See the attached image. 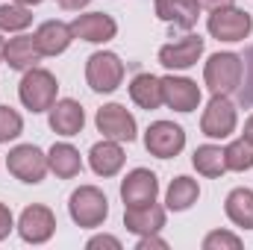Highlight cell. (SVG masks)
<instances>
[{
	"instance_id": "obj_18",
	"label": "cell",
	"mask_w": 253,
	"mask_h": 250,
	"mask_svg": "<svg viewBox=\"0 0 253 250\" xmlns=\"http://www.w3.org/2000/svg\"><path fill=\"white\" fill-rule=\"evenodd\" d=\"M124 227L135 236H150V233H159L165 227V209L159 203H150V206H132L124 209Z\"/></svg>"
},
{
	"instance_id": "obj_14",
	"label": "cell",
	"mask_w": 253,
	"mask_h": 250,
	"mask_svg": "<svg viewBox=\"0 0 253 250\" xmlns=\"http://www.w3.org/2000/svg\"><path fill=\"white\" fill-rule=\"evenodd\" d=\"M71 33H74V39H83V42H91V44H106V42L115 39L118 24L106 12H88V15H77L71 21Z\"/></svg>"
},
{
	"instance_id": "obj_10",
	"label": "cell",
	"mask_w": 253,
	"mask_h": 250,
	"mask_svg": "<svg viewBox=\"0 0 253 250\" xmlns=\"http://www.w3.org/2000/svg\"><path fill=\"white\" fill-rule=\"evenodd\" d=\"M97 129L103 132V138H112V141H135V118L129 115V109L121 103H106L97 109V118H94Z\"/></svg>"
},
{
	"instance_id": "obj_17",
	"label": "cell",
	"mask_w": 253,
	"mask_h": 250,
	"mask_svg": "<svg viewBox=\"0 0 253 250\" xmlns=\"http://www.w3.org/2000/svg\"><path fill=\"white\" fill-rule=\"evenodd\" d=\"M124 147L121 141H112V138H103L91 147L88 153V165L97 177H115L121 168H124Z\"/></svg>"
},
{
	"instance_id": "obj_23",
	"label": "cell",
	"mask_w": 253,
	"mask_h": 250,
	"mask_svg": "<svg viewBox=\"0 0 253 250\" xmlns=\"http://www.w3.org/2000/svg\"><path fill=\"white\" fill-rule=\"evenodd\" d=\"M224 212L236 227L253 230V191L251 188H233L224 200Z\"/></svg>"
},
{
	"instance_id": "obj_20",
	"label": "cell",
	"mask_w": 253,
	"mask_h": 250,
	"mask_svg": "<svg viewBox=\"0 0 253 250\" xmlns=\"http://www.w3.org/2000/svg\"><path fill=\"white\" fill-rule=\"evenodd\" d=\"M3 62L9 65L12 71H30V68H36V65L42 62V50L36 47L33 36H18V39L6 42Z\"/></svg>"
},
{
	"instance_id": "obj_6",
	"label": "cell",
	"mask_w": 253,
	"mask_h": 250,
	"mask_svg": "<svg viewBox=\"0 0 253 250\" xmlns=\"http://www.w3.org/2000/svg\"><path fill=\"white\" fill-rule=\"evenodd\" d=\"M6 168H9L12 177H18L21 183H30V186L42 183L44 174L50 171L47 153H42L36 144H18V147H12L9 156H6Z\"/></svg>"
},
{
	"instance_id": "obj_7",
	"label": "cell",
	"mask_w": 253,
	"mask_h": 250,
	"mask_svg": "<svg viewBox=\"0 0 253 250\" xmlns=\"http://www.w3.org/2000/svg\"><path fill=\"white\" fill-rule=\"evenodd\" d=\"M236 124H239L236 103L227 94H212V100L206 103L203 118H200V132L206 138H230L236 132Z\"/></svg>"
},
{
	"instance_id": "obj_32",
	"label": "cell",
	"mask_w": 253,
	"mask_h": 250,
	"mask_svg": "<svg viewBox=\"0 0 253 250\" xmlns=\"http://www.w3.org/2000/svg\"><path fill=\"white\" fill-rule=\"evenodd\" d=\"M12 227H15V221H12V209H9L6 203H0V242L12 233Z\"/></svg>"
},
{
	"instance_id": "obj_29",
	"label": "cell",
	"mask_w": 253,
	"mask_h": 250,
	"mask_svg": "<svg viewBox=\"0 0 253 250\" xmlns=\"http://www.w3.org/2000/svg\"><path fill=\"white\" fill-rule=\"evenodd\" d=\"M24 132V118L12 106H0V144H9Z\"/></svg>"
},
{
	"instance_id": "obj_11",
	"label": "cell",
	"mask_w": 253,
	"mask_h": 250,
	"mask_svg": "<svg viewBox=\"0 0 253 250\" xmlns=\"http://www.w3.org/2000/svg\"><path fill=\"white\" fill-rule=\"evenodd\" d=\"M156 194H159V180H156V174L147 171V168H135V171H129L124 180H121V200H124V209L150 206V203H156Z\"/></svg>"
},
{
	"instance_id": "obj_37",
	"label": "cell",
	"mask_w": 253,
	"mask_h": 250,
	"mask_svg": "<svg viewBox=\"0 0 253 250\" xmlns=\"http://www.w3.org/2000/svg\"><path fill=\"white\" fill-rule=\"evenodd\" d=\"M15 3H21V6H39L42 0H15Z\"/></svg>"
},
{
	"instance_id": "obj_30",
	"label": "cell",
	"mask_w": 253,
	"mask_h": 250,
	"mask_svg": "<svg viewBox=\"0 0 253 250\" xmlns=\"http://www.w3.org/2000/svg\"><path fill=\"white\" fill-rule=\"evenodd\" d=\"M242 248V239L227 233V230H215L203 239V250H239Z\"/></svg>"
},
{
	"instance_id": "obj_33",
	"label": "cell",
	"mask_w": 253,
	"mask_h": 250,
	"mask_svg": "<svg viewBox=\"0 0 253 250\" xmlns=\"http://www.w3.org/2000/svg\"><path fill=\"white\" fill-rule=\"evenodd\" d=\"M138 250H150V248H159V250H165L168 248V242L165 239H159L156 233H150V236H138V245H135Z\"/></svg>"
},
{
	"instance_id": "obj_5",
	"label": "cell",
	"mask_w": 253,
	"mask_h": 250,
	"mask_svg": "<svg viewBox=\"0 0 253 250\" xmlns=\"http://www.w3.org/2000/svg\"><path fill=\"white\" fill-rule=\"evenodd\" d=\"M206 30L218 42H245L253 30V18L239 6H221V9H212Z\"/></svg>"
},
{
	"instance_id": "obj_26",
	"label": "cell",
	"mask_w": 253,
	"mask_h": 250,
	"mask_svg": "<svg viewBox=\"0 0 253 250\" xmlns=\"http://www.w3.org/2000/svg\"><path fill=\"white\" fill-rule=\"evenodd\" d=\"M30 24H33L30 6H21V3H3L0 6V30L3 33H21Z\"/></svg>"
},
{
	"instance_id": "obj_13",
	"label": "cell",
	"mask_w": 253,
	"mask_h": 250,
	"mask_svg": "<svg viewBox=\"0 0 253 250\" xmlns=\"http://www.w3.org/2000/svg\"><path fill=\"white\" fill-rule=\"evenodd\" d=\"M200 85L189 77H162V103L174 112H194L200 106Z\"/></svg>"
},
{
	"instance_id": "obj_4",
	"label": "cell",
	"mask_w": 253,
	"mask_h": 250,
	"mask_svg": "<svg viewBox=\"0 0 253 250\" xmlns=\"http://www.w3.org/2000/svg\"><path fill=\"white\" fill-rule=\"evenodd\" d=\"M85 83L97 94H112L124 83V62L112 50H97L85 62Z\"/></svg>"
},
{
	"instance_id": "obj_22",
	"label": "cell",
	"mask_w": 253,
	"mask_h": 250,
	"mask_svg": "<svg viewBox=\"0 0 253 250\" xmlns=\"http://www.w3.org/2000/svg\"><path fill=\"white\" fill-rule=\"evenodd\" d=\"M47 165H50V171H53L59 180H71V177H77V174L83 171L80 150H77L74 144H68V141H59V144L50 147V153H47Z\"/></svg>"
},
{
	"instance_id": "obj_2",
	"label": "cell",
	"mask_w": 253,
	"mask_h": 250,
	"mask_svg": "<svg viewBox=\"0 0 253 250\" xmlns=\"http://www.w3.org/2000/svg\"><path fill=\"white\" fill-rule=\"evenodd\" d=\"M68 212H71V221L77 227L91 230L109 218V200L97 186H80L68 200Z\"/></svg>"
},
{
	"instance_id": "obj_35",
	"label": "cell",
	"mask_w": 253,
	"mask_h": 250,
	"mask_svg": "<svg viewBox=\"0 0 253 250\" xmlns=\"http://www.w3.org/2000/svg\"><path fill=\"white\" fill-rule=\"evenodd\" d=\"M197 3H200L203 9H209V12H212V9H221V6H233L236 0H197Z\"/></svg>"
},
{
	"instance_id": "obj_27",
	"label": "cell",
	"mask_w": 253,
	"mask_h": 250,
	"mask_svg": "<svg viewBox=\"0 0 253 250\" xmlns=\"http://www.w3.org/2000/svg\"><path fill=\"white\" fill-rule=\"evenodd\" d=\"M224 159H227V171H248V168H253V141H248L245 135L230 141L224 147Z\"/></svg>"
},
{
	"instance_id": "obj_34",
	"label": "cell",
	"mask_w": 253,
	"mask_h": 250,
	"mask_svg": "<svg viewBox=\"0 0 253 250\" xmlns=\"http://www.w3.org/2000/svg\"><path fill=\"white\" fill-rule=\"evenodd\" d=\"M56 3H59L62 9H68V12H80V9H83V6H88L91 0H56Z\"/></svg>"
},
{
	"instance_id": "obj_9",
	"label": "cell",
	"mask_w": 253,
	"mask_h": 250,
	"mask_svg": "<svg viewBox=\"0 0 253 250\" xmlns=\"http://www.w3.org/2000/svg\"><path fill=\"white\" fill-rule=\"evenodd\" d=\"M18 233H21V239H24L27 245H44V242H50L53 233H56V215H53L47 206L33 203V206H27V209L21 212V218H18Z\"/></svg>"
},
{
	"instance_id": "obj_15",
	"label": "cell",
	"mask_w": 253,
	"mask_h": 250,
	"mask_svg": "<svg viewBox=\"0 0 253 250\" xmlns=\"http://www.w3.org/2000/svg\"><path fill=\"white\" fill-rule=\"evenodd\" d=\"M50 129L53 132H59V135H80L83 132V126H85V112H83V106L77 103V100H71V97H62V100H56L50 109Z\"/></svg>"
},
{
	"instance_id": "obj_1",
	"label": "cell",
	"mask_w": 253,
	"mask_h": 250,
	"mask_svg": "<svg viewBox=\"0 0 253 250\" xmlns=\"http://www.w3.org/2000/svg\"><path fill=\"white\" fill-rule=\"evenodd\" d=\"M56 91H59V83L50 71L44 68H30L24 71V80L18 85V97L21 103L30 109V112H47L53 103H56Z\"/></svg>"
},
{
	"instance_id": "obj_12",
	"label": "cell",
	"mask_w": 253,
	"mask_h": 250,
	"mask_svg": "<svg viewBox=\"0 0 253 250\" xmlns=\"http://www.w3.org/2000/svg\"><path fill=\"white\" fill-rule=\"evenodd\" d=\"M200 56H203V39L197 33H189V36L159 47V65L168 71H186L191 65H197Z\"/></svg>"
},
{
	"instance_id": "obj_25",
	"label": "cell",
	"mask_w": 253,
	"mask_h": 250,
	"mask_svg": "<svg viewBox=\"0 0 253 250\" xmlns=\"http://www.w3.org/2000/svg\"><path fill=\"white\" fill-rule=\"evenodd\" d=\"M191 165L197 168V174L212 177V180L227 171V159H224V150L218 144H200L191 156Z\"/></svg>"
},
{
	"instance_id": "obj_24",
	"label": "cell",
	"mask_w": 253,
	"mask_h": 250,
	"mask_svg": "<svg viewBox=\"0 0 253 250\" xmlns=\"http://www.w3.org/2000/svg\"><path fill=\"white\" fill-rule=\"evenodd\" d=\"M197 197H200L197 180H191V177H177V180H171V186L165 191V206H168L171 212H186L189 206L197 203Z\"/></svg>"
},
{
	"instance_id": "obj_31",
	"label": "cell",
	"mask_w": 253,
	"mask_h": 250,
	"mask_svg": "<svg viewBox=\"0 0 253 250\" xmlns=\"http://www.w3.org/2000/svg\"><path fill=\"white\" fill-rule=\"evenodd\" d=\"M88 250H97V248H112V250H121V242L115 239V236H94V239H88Z\"/></svg>"
},
{
	"instance_id": "obj_16",
	"label": "cell",
	"mask_w": 253,
	"mask_h": 250,
	"mask_svg": "<svg viewBox=\"0 0 253 250\" xmlns=\"http://www.w3.org/2000/svg\"><path fill=\"white\" fill-rule=\"evenodd\" d=\"M33 39H36V47L42 50V56H59L71 47L74 33H71V24H65V21H44Z\"/></svg>"
},
{
	"instance_id": "obj_19",
	"label": "cell",
	"mask_w": 253,
	"mask_h": 250,
	"mask_svg": "<svg viewBox=\"0 0 253 250\" xmlns=\"http://www.w3.org/2000/svg\"><path fill=\"white\" fill-rule=\"evenodd\" d=\"M156 18L180 30H191L200 18V3L197 0H156Z\"/></svg>"
},
{
	"instance_id": "obj_36",
	"label": "cell",
	"mask_w": 253,
	"mask_h": 250,
	"mask_svg": "<svg viewBox=\"0 0 253 250\" xmlns=\"http://www.w3.org/2000/svg\"><path fill=\"white\" fill-rule=\"evenodd\" d=\"M245 138H248V141H253V115L245 121Z\"/></svg>"
},
{
	"instance_id": "obj_3",
	"label": "cell",
	"mask_w": 253,
	"mask_h": 250,
	"mask_svg": "<svg viewBox=\"0 0 253 250\" xmlns=\"http://www.w3.org/2000/svg\"><path fill=\"white\" fill-rule=\"evenodd\" d=\"M242 56L239 53H212L203 68V83L212 94H233L242 85Z\"/></svg>"
},
{
	"instance_id": "obj_38",
	"label": "cell",
	"mask_w": 253,
	"mask_h": 250,
	"mask_svg": "<svg viewBox=\"0 0 253 250\" xmlns=\"http://www.w3.org/2000/svg\"><path fill=\"white\" fill-rule=\"evenodd\" d=\"M3 50H6V42H3V36H0V59H3Z\"/></svg>"
},
{
	"instance_id": "obj_8",
	"label": "cell",
	"mask_w": 253,
	"mask_h": 250,
	"mask_svg": "<svg viewBox=\"0 0 253 250\" xmlns=\"http://www.w3.org/2000/svg\"><path fill=\"white\" fill-rule=\"evenodd\" d=\"M144 147L156 159H174L186 147V129L174 121H153L144 132Z\"/></svg>"
},
{
	"instance_id": "obj_28",
	"label": "cell",
	"mask_w": 253,
	"mask_h": 250,
	"mask_svg": "<svg viewBox=\"0 0 253 250\" xmlns=\"http://www.w3.org/2000/svg\"><path fill=\"white\" fill-rule=\"evenodd\" d=\"M242 85H239V91H236V97H239V106H253V44L245 50V56H242Z\"/></svg>"
},
{
	"instance_id": "obj_21",
	"label": "cell",
	"mask_w": 253,
	"mask_h": 250,
	"mask_svg": "<svg viewBox=\"0 0 253 250\" xmlns=\"http://www.w3.org/2000/svg\"><path fill=\"white\" fill-rule=\"evenodd\" d=\"M129 97L135 106L153 112L162 106V80L153 77V74H135L132 83H129Z\"/></svg>"
}]
</instances>
